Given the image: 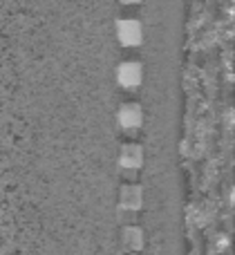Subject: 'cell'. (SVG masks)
<instances>
[{
  "mask_svg": "<svg viewBox=\"0 0 235 255\" xmlns=\"http://www.w3.org/2000/svg\"><path fill=\"white\" fill-rule=\"evenodd\" d=\"M123 2H128V4H132V2H139V0H123Z\"/></svg>",
  "mask_w": 235,
  "mask_h": 255,
  "instance_id": "cell-7",
  "label": "cell"
},
{
  "mask_svg": "<svg viewBox=\"0 0 235 255\" xmlns=\"http://www.w3.org/2000/svg\"><path fill=\"white\" fill-rule=\"evenodd\" d=\"M117 81H119L121 88L125 90H134L141 83V65L139 63H123L117 70Z\"/></svg>",
  "mask_w": 235,
  "mask_h": 255,
  "instance_id": "cell-2",
  "label": "cell"
},
{
  "mask_svg": "<svg viewBox=\"0 0 235 255\" xmlns=\"http://www.w3.org/2000/svg\"><path fill=\"white\" fill-rule=\"evenodd\" d=\"M123 247L130 249V251H139L143 247V233L137 226H128L123 231Z\"/></svg>",
  "mask_w": 235,
  "mask_h": 255,
  "instance_id": "cell-6",
  "label": "cell"
},
{
  "mask_svg": "<svg viewBox=\"0 0 235 255\" xmlns=\"http://www.w3.org/2000/svg\"><path fill=\"white\" fill-rule=\"evenodd\" d=\"M143 119V112L139 106H134V103H128V106H123L119 110V124L121 128H125V130H134V128H139Z\"/></svg>",
  "mask_w": 235,
  "mask_h": 255,
  "instance_id": "cell-4",
  "label": "cell"
},
{
  "mask_svg": "<svg viewBox=\"0 0 235 255\" xmlns=\"http://www.w3.org/2000/svg\"><path fill=\"white\" fill-rule=\"evenodd\" d=\"M121 206L125 211H137L141 206V188L139 186H123L121 188Z\"/></svg>",
  "mask_w": 235,
  "mask_h": 255,
  "instance_id": "cell-5",
  "label": "cell"
},
{
  "mask_svg": "<svg viewBox=\"0 0 235 255\" xmlns=\"http://www.w3.org/2000/svg\"><path fill=\"white\" fill-rule=\"evenodd\" d=\"M117 36H119L121 45H128V47H132V45H139L141 43V25H139L137 20H119L117 22Z\"/></svg>",
  "mask_w": 235,
  "mask_h": 255,
  "instance_id": "cell-1",
  "label": "cell"
},
{
  "mask_svg": "<svg viewBox=\"0 0 235 255\" xmlns=\"http://www.w3.org/2000/svg\"><path fill=\"white\" fill-rule=\"evenodd\" d=\"M143 161V150L134 143H128L121 148V168L123 170H137Z\"/></svg>",
  "mask_w": 235,
  "mask_h": 255,
  "instance_id": "cell-3",
  "label": "cell"
}]
</instances>
